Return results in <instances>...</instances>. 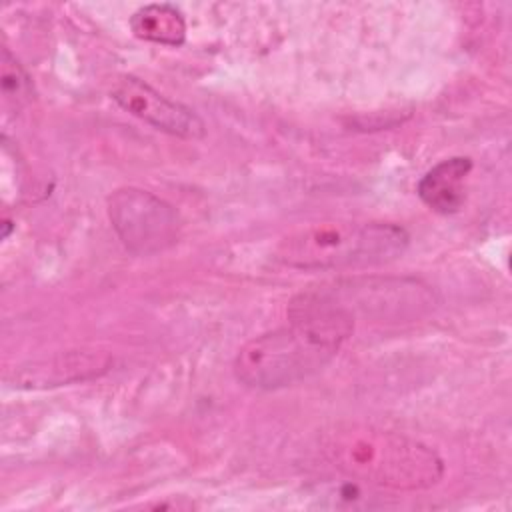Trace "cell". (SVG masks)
<instances>
[{
    "label": "cell",
    "mask_w": 512,
    "mask_h": 512,
    "mask_svg": "<svg viewBox=\"0 0 512 512\" xmlns=\"http://www.w3.org/2000/svg\"><path fill=\"white\" fill-rule=\"evenodd\" d=\"M354 330V316L320 294H302L290 324L248 340L234 358L238 382L254 390L294 386L318 374Z\"/></svg>",
    "instance_id": "6da1fadb"
},
{
    "label": "cell",
    "mask_w": 512,
    "mask_h": 512,
    "mask_svg": "<svg viewBox=\"0 0 512 512\" xmlns=\"http://www.w3.org/2000/svg\"><path fill=\"white\" fill-rule=\"evenodd\" d=\"M324 450L346 476L382 488L426 490L444 474V464L432 448L372 426L338 428L328 436Z\"/></svg>",
    "instance_id": "7a4b0ae2"
},
{
    "label": "cell",
    "mask_w": 512,
    "mask_h": 512,
    "mask_svg": "<svg viewBox=\"0 0 512 512\" xmlns=\"http://www.w3.org/2000/svg\"><path fill=\"white\" fill-rule=\"evenodd\" d=\"M410 244L408 232L392 222H334L284 238L276 258L296 270H340L386 264Z\"/></svg>",
    "instance_id": "3957f363"
},
{
    "label": "cell",
    "mask_w": 512,
    "mask_h": 512,
    "mask_svg": "<svg viewBox=\"0 0 512 512\" xmlns=\"http://www.w3.org/2000/svg\"><path fill=\"white\" fill-rule=\"evenodd\" d=\"M108 218L124 248L154 256L180 238L182 220L172 204L140 188H118L108 196Z\"/></svg>",
    "instance_id": "277c9868"
},
{
    "label": "cell",
    "mask_w": 512,
    "mask_h": 512,
    "mask_svg": "<svg viewBox=\"0 0 512 512\" xmlns=\"http://www.w3.org/2000/svg\"><path fill=\"white\" fill-rule=\"evenodd\" d=\"M110 98L128 114L152 128L178 138H204V120L188 106L174 102L136 76H122L110 90Z\"/></svg>",
    "instance_id": "5b68a950"
},
{
    "label": "cell",
    "mask_w": 512,
    "mask_h": 512,
    "mask_svg": "<svg viewBox=\"0 0 512 512\" xmlns=\"http://www.w3.org/2000/svg\"><path fill=\"white\" fill-rule=\"evenodd\" d=\"M112 364L108 354L68 352L44 362H34L28 368H18L16 384L26 388H52L72 382H84L100 376Z\"/></svg>",
    "instance_id": "8992f818"
},
{
    "label": "cell",
    "mask_w": 512,
    "mask_h": 512,
    "mask_svg": "<svg viewBox=\"0 0 512 512\" xmlns=\"http://www.w3.org/2000/svg\"><path fill=\"white\" fill-rule=\"evenodd\" d=\"M472 170L468 156H452L434 164L418 182V198L436 214H456L466 198L464 182Z\"/></svg>",
    "instance_id": "52a82bcc"
},
{
    "label": "cell",
    "mask_w": 512,
    "mask_h": 512,
    "mask_svg": "<svg viewBox=\"0 0 512 512\" xmlns=\"http://www.w3.org/2000/svg\"><path fill=\"white\" fill-rule=\"evenodd\" d=\"M130 30L140 40L174 48L186 40L184 16L172 4H146L138 8L130 16Z\"/></svg>",
    "instance_id": "ba28073f"
},
{
    "label": "cell",
    "mask_w": 512,
    "mask_h": 512,
    "mask_svg": "<svg viewBox=\"0 0 512 512\" xmlns=\"http://www.w3.org/2000/svg\"><path fill=\"white\" fill-rule=\"evenodd\" d=\"M2 94L4 100H12L16 108H22L32 100V80L22 68V64L10 54L8 48L2 50Z\"/></svg>",
    "instance_id": "9c48e42d"
}]
</instances>
